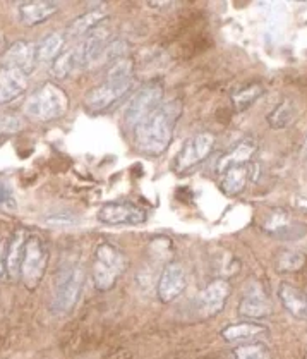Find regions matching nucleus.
Segmentation results:
<instances>
[{
    "instance_id": "4468645a",
    "label": "nucleus",
    "mask_w": 307,
    "mask_h": 359,
    "mask_svg": "<svg viewBox=\"0 0 307 359\" xmlns=\"http://www.w3.org/2000/svg\"><path fill=\"white\" fill-rule=\"evenodd\" d=\"M273 306L267 294L261 289L247 291L239 305V315L249 320H263L271 315Z\"/></svg>"
},
{
    "instance_id": "0eeeda50",
    "label": "nucleus",
    "mask_w": 307,
    "mask_h": 359,
    "mask_svg": "<svg viewBox=\"0 0 307 359\" xmlns=\"http://www.w3.org/2000/svg\"><path fill=\"white\" fill-rule=\"evenodd\" d=\"M134 80H107L103 85L95 86L84 95V107L91 114L107 110L122 98L130 88Z\"/></svg>"
},
{
    "instance_id": "2f4dec72",
    "label": "nucleus",
    "mask_w": 307,
    "mask_h": 359,
    "mask_svg": "<svg viewBox=\"0 0 307 359\" xmlns=\"http://www.w3.org/2000/svg\"><path fill=\"white\" fill-rule=\"evenodd\" d=\"M0 207L14 208L16 207V200L13 196V191H10L9 186L0 184Z\"/></svg>"
},
{
    "instance_id": "f257e3e1",
    "label": "nucleus",
    "mask_w": 307,
    "mask_h": 359,
    "mask_svg": "<svg viewBox=\"0 0 307 359\" xmlns=\"http://www.w3.org/2000/svg\"><path fill=\"white\" fill-rule=\"evenodd\" d=\"M182 115L181 100H167L149 114L144 121L133 127L134 147L148 156H160L174 140L175 126Z\"/></svg>"
},
{
    "instance_id": "f3484780",
    "label": "nucleus",
    "mask_w": 307,
    "mask_h": 359,
    "mask_svg": "<svg viewBox=\"0 0 307 359\" xmlns=\"http://www.w3.org/2000/svg\"><path fill=\"white\" fill-rule=\"evenodd\" d=\"M257 152V141L254 138H246L235 148H232L225 156L218 162V174L225 172L230 167L247 166L253 160L254 153Z\"/></svg>"
},
{
    "instance_id": "aec40b11",
    "label": "nucleus",
    "mask_w": 307,
    "mask_h": 359,
    "mask_svg": "<svg viewBox=\"0 0 307 359\" xmlns=\"http://www.w3.org/2000/svg\"><path fill=\"white\" fill-rule=\"evenodd\" d=\"M222 189L227 196H237L242 191L246 189L247 181L250 177V167L247 166H237L230 167L225 172H222Z\"/></svg>"
},
{
    "instance_id": "6e6552de",
    "label": "nucleus",
    "mask_w": 307,
    "mask_h": 359,
    "mask_svg": "<svg viewBox=\"0 0 307 359\" xmlns=\"http://www.w3.org/2000/svg\"><path fill=\"white\" fill-rule=\"evenodd\" d=\"M216 143L215 134L211 133H200L196 136L189 138L186 141L184 147L179 152L177 159H175V169L179 172H184L190 167L197 166L203 160L209 156V153L213 152Z\"/></svg>"
},
{
    "instance_id": "473e14b6",
    "label": "nucleus",
    "mask_w": 307,
    "mask_h": 359,
    "mask_svg": "<svg viewBox=\"0 0 307 359\" xmlns=\"http://www.w3.org/2000/svg\"><path fill=\"white\" fill-rule=\"evenodd\" d=\"M3 270H6V253L0 248V280H2L3 277Z\"/></svg>"
},
{
    "instance_id": "4be33fe9",
    "label": "nucleus",
    "mask_w": 307,
    "mask_h": 359,
    "mask_svg": "<svg viewBox=\"0 0 307 359\" xmlns=\"http://www.w3.org/2000/svg\"><path fill=\"white\" fill-rule=\"evenodd\" d=\"M105 21H107V14H105L103 10L91 9L88 10V13L77 16L76 20L70 22L69 28H67V33H69L70 36L88 35V33H91L93 29L98 28L100 24H103Z\"/></svg>"
},
{
    "instance_id": "bb28decb",
    "label": "nucleus",
    "mask_w": 307,
    "mask_h": 359,
    "mask_svg": "<svg viewBox=\"0 0 307 359\" xmlns=\"http://www.w3.org/2000/svg\"><path fill=\"white\" fill-rule=\"evenodd\" d=\"M261 95H263V86L249 85V86H246L244 89H241V91H237L234 96H232V103H234L235 110L244 112L250 105H253V103L256 102Z\"/></svg>"
},
{
    "instance_id": "cd10ccee",
    "label": "nucleus",
    "mask_w": 307,
    "mask_h": 359,
    "mask_svg": "<svg viewBox=\"0 0 307 359\" xmlns=\"http://www.w3.org/2000/svg\"><path fill=\"white\" fill-rule=\"evenodd\" d=\"M234 359H271V353L264 344L250 342L234 349Z\"/></svg>"
},
{
    "instance_id": "393cba45",
    "label": "nucleus",
    "mask_w": 307,
    "mask_h": 359,
    "mask_svg": "<svg viewBox=\"0 0 307 359\" xmlns=\"http://www.w3.org/2000/svg\"><path fill=\"white\" fill-rule=\"evenodd\" d=\"M304 265L306 256L301 251H295V249H285L276 256V270L282 272V274H294V272L304 268Z\"/></svg>"
},
{
    "instance_id": "6ab92c4d",
    "label": "nucleus",
    "mask_w": 307,
    "mask_h": 359,
    "mask_svg": "<svg viewBox=\"0 0 307 359\" xmlns=\"http://www.w3.org/2000/svg\"><path fill=\"white\" fill-rule=\"evenodd\" d=\"M278 298L280 301H282L283 308H285L292 316H307V298L297 289V287L290 286V284H280Z\"/></svg>"
},
{
    "instance_id": "f03ea898",
    "label": "nucleus",
    "mask_w": 307,
    "mask_h": 359,
    "mask_svg": "<svg viewBox=\"0 0 307 359\" xmlns=\"http://www.w3.org/2000/svg\"><path fill=\"white\" fill-rule=\"evenodd\" d=\"M22 108H24L26 115L36 119V121H55V119L62 117L69 108V96L61 86L43 83L33 89Z\"/></svg>"
},
{
    "instance_id": "7ed1b4c3",
    "label": "nucleus",
    "mask_w": 307,
    "mask_h": 359,
    "mask_svg": "<svg viewBox=\"0 0 307 359\" xmlns=\"http://www.w3.org/2000/svg\"><path fill=\"white\" fill-rule=\"evenodd\" d=\"M127 267V258L117 246L100 242L93 256V282L96 291L112 289Z\"/></svg>"
},
{
    "instance_id": "dca6fc26",
    "label": "nucleus",
    "mask_w": 307,
    "mask_h": 359,
    "mask_svg": "<svg viewBox=\"0 0 307 359\" xmlns=\"http://www.w3.org/2000/svg\"><path fill=\"white\" fill-rule=\"evenodd\" d=\"M59 10L57 2H24L17 7V14H20L21 22L26 26H36L41 22L48 21L55 13Z\"/></svg>"
},
{
    "instance_id": "72a5a7b5",
    "label": "nucleus",
    "mask_w": 307,
    "mask_h": 359,
    "mask_svg": "<svg viewBox=\"0 0 307 359\" xmlns=\"http://www.w3.org/2000/svg\"><path fill=\"white\" fill-rule=\"evenodd\" d=\"M302 152H304V155L307 156V136H306V141H304V148H302Z\"/></svg>"
},
{
    "instance_id": "9d476101",
    "label": "nucleus",
    "mask_w": 307,
    "mask_h": 359,
    "mask_svg": "<svg viewBox=\"0 0 307 359\" xmlns=\"http://www.w3.org/2000/svg\"><path fill=\"white\" fill-rule=\"evenodd\" d=\"M230 294L232 287L227 279L213 280L201 291L200 298H197V313L203 318L216 316L223 312Z\"/></svg>"
},
{
    "instance_id": "a211bd4d",
    "label": "nucleus",
    "mask_w": 307,
    "mask_h": 359,
    "mask_svg": "<svg viewBox=\"0 0 307 359\" xmlns=\"http://www.w3.org/2000/svg\"><path fill=\"white\" fill-rule=\"evenodd\" d=\"M28 237H26L24 230H17L14 233L13 239L9 241L6 249V272L10 279H17L21 274V263L22 256H24V246Z\"/></svg>"
},
{
    "instance_id": "5701e85b",
    "label": "nucleus",
    "mask_w": 307,
    "mask_h": 359,
    "mask_svg": "<svg viewBox=\"0 0 307 359\" xmlns=\"http://www.w3.org/2000/svg\"><path fill=\"white\" fill-rule=\"evenodd\" d=\"M63 38L62 33H50L36 45V62H54L62 54Z\"/></svg>"
},
{
    "instance_id": "2eb2a0df",
    "label": "nucleus",
    "mask_w": 307,
    "mask_h": 359,
    "mask_svg": "<svg viewBox=\"0 0 307 359\" xmlns=\"http://www.w3.org/2000/svg\"><path fill=\"white\" fill-rule=\"evenodd\" d=\"M35 62L36 47H33L29 42H24V40L14 42L3 55V67H16V69L24 71L28 74L33 73Z\"/></svg>"
},
{
    "instance_id": "c756f323",
    "label": "nucleus",
    "mask_w": 307,
    "mask_h": 359,
    "mask_svg": "<svg viewBox=\"0 0 307 359\" xmlns=\"http://www.w3.org/2000/svg\"><path fill=\"white\" fill-rule=\"evenodd\" d=\"M24 129V121L20 115L14 114H3L0 115V140L7 136H13V134L21 133Z\"/></svg>"
},
{
    "instance_id": "20e7f679",
    "label": "nucleus",
    "mask_w": 307,
    "mask_h": 359,
    "mask_svg": "<svg viewBox=\"0 0 307 359\" xmlns=\"http://www.w3.org/2000/svg\"><path fill=\"white\" fill-rule=\"evenodd\" d=\"M84 287V270L80 265H70L57 275L54 294H52L50 309L55 316H63L73 312L80 301Z\"/></svg>"
},
{
    "instance_id": "39448f33",
    "label": "nucleus",
    "mask_w": 307,
    "mask_h": 359,
    "mask_svg": "<svg viewBox=\"0 0 307 359\" xmlns=\"http://www.w3.org/2000/svg\"><path fill=\"white\" fill-rule=\"evenodd\" d=\"M48 263V249L40 237L31 235L26 241L21 263V280L28 291H35L43 280Z\"/></svg>"
},
{
    "instance_id": "a878e982",
    "label": "nucleus",
    "mask_w": 307,
    "mask_h": 359,
    "mask_svg": "<svg viewBox=\"0 0 307 359\" xmlns=\"http://www.w3.org/2000/svg\"><path fill=\"white\" fill-rule=\"evenodd\" d=\"M74 67H77L76 50H66L52 62L50 73L52 76L57 78V80H66V78L73 73Z\"/></svg>"
},
{
    "instance_id": "ddd939ff",
    "label": "nucleus",
    "mask_w": 307,
    "mask_h": 359,
    "mask_svg": "<svg viewBox=\"0 0 307 359\" xmlns=\"http://www.w3.org/2000/svg\"><path fill=\"white\" fill-rule=\"evenodd\" d=\"M264 230L282 241H294V239L304 237L307 227L288 219L287 213L273 212L264 222Z\"/></svg>"
},
{
    "instance_id": "f8f14e48",
    "label": "nucleus",
    "mask_w": 307,
    "mask_h": 359,
    "mask_svg": "<svg viewBox=\"0 0 307 359\" xmlns=\"http://www.w3.org/2000/svg\"><path fill=\"white\" fill-rule=\"evenodd\" d=\"M29 74L16 67H3L0 71V105L14 102L28 88Z\"/></svg>"
},
{
    "instance_id": "7c9ffc66",
    "label": "nucleus",
    "mask_w": 307,
    "mask_h": 359,
    "mask_svg": "<svg viewBox=\"0 0 307 359\" xmlns=\"http://www.w3.org/2000/svg\"><path fill=\"white\" fill-rule=\"evenodd\" d=\"M77 217L74 215V213L70 212H55V213H50V215L45 217V222L48 224V226H55V227H63V226H74V224H77Z\"/></svg>"
},
{
    "instance_id": "423d86ee",
    "label": "nucleus",
    "mask_w": 307,
    "mask_h": 359,
    "mask_svg": "<svg viewBox=\"0 0 307 359\" xmlns=\"http://www.w3.org/2000/svg\"><path fill=\"white\" fill-rule=\"evenodd\" d=\"M163 85L149 83L137 89L126 107V122L129 126H137L149 114L163 103Z\"/></svg>"
},
{
    "instance_id": "c85d7f7f",
    "label": "nucleus",
    "mask_w": 307,
    "mask_h": 359,
    "mask_svg": "<svg viewBox=\"0 0 307 359\" xmlns=\"http://www.w3.org/2000/svg\"><path fill=\"white\" fill-rule=\"evenodd\" d=\"M107 80H134V61L123 57L114 62L107 73Z\"/></svg>"
},
{
    "instance_id": "b1692460",
    "label": "nucleus",
    "mask_w": 307,
    "mask_h": 359,
    "mask_svg": "<svg viewBox=\"0 0 307 359\" xmlns=\"http://www.w3.org/2000/svg\"><path fill=\"white\" fill-rule=\"evenodd\" d=\"M299 112L295 103L292 100L285 98L283 102H280L278 105L273 108L271 114L268 115V124L273 129H287L288 126L294 124L295 119H297Z\"/></svg>"
},
{
    "instance_id": "412c9836",
    "label": "nucleus",
    "mask_w": 307,
    "mask_h": 359,
    "mask_svg": "<svg viewBox=\"0 0 307 359\" xmlns=\"http://www.w3.org/2000/svg\"><path fill=\"white\" fill-rule=\"evenodd\" d=\"M267 328L256 321H241V323H232L222 328V337L227 342H241V340H249L264 334Z\"/></svg>"
},
{
    "instance_id": "1a4fd4ad",
    "label": "nucleus",
    "mask_w": 307,
    "mask_h": 359,
    "mask_svg": "<svg viewBox=\"0 0 307 359\" xmlns=\"http://www.w3.org/2000/svg\"><path fill=\"white\" fill-rule=\"evenodd\" d=\"M148 215L143 208L129 201H114L98 210V220L105 226H141Z\"/></svg>"
},
{
    "instance_id": "9b49d317",
    "label": "nucleus",
    "mask_w": 307,
    "mask_h": 359,
    "mask_svg": "<svg viewBox=\"0 0 307 359\" xmlns=\"http://www.w3.org/2000/svg\"><path fill=\"white\" fill-rule=\"evenodd\" d=\"M186 272L184 268L179 263H168L167 267L163 268L162 275H160L158 287H156V294H158V299L165 305L175 301L186 289Z\"/></svg>"
}]
</instances>
